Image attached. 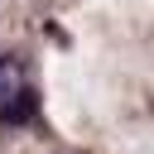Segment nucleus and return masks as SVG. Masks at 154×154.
Wrapping results in <instances>:
<instances>
[{
	"instance_id": "f257e3e1",
	"label": "nucleus",
	"mask_w": 154,
	"mask_h": 154,
	"mask_svg": "<svg viewBox=\"0 0 154 154\" xmlns=\"http://www.w3.org/2000/svg\"><path fill=\"white\" fill-rule=\"evenodd\" d=\"M29 111V82L19 58H0V120H24Z\"/></svg>"
}]
</instances>
